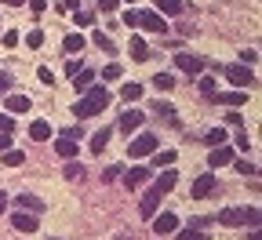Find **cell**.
Here are the masks:
<instances>
[{
	"instance_id": "6da1fadb",
	"label": "cell",
	"mask_w": 262,
	"mask_h": 240,
	"mask_svg": "<svg viewBox=\"0 0 262 240\" xmlns=\"http://www.w3.org/2000/svg\"><path fill=\"white\" fill-rule=\"evenodd\" d=\"M106 106H110V91H106V88H88L84 98L73 106V113H77L80 120H88V117H95V113H102Z\"/></svg>"
},
{
	"instance_id": "7a4b0ae2",
	"label": "cell",
	"mask_w": 262,
	"mask_h": 240,
	"mask_svg": "<svg viewBox=\"0 0 262 240\" xmlns=\"http://www.w3.org/2000/svg\"><path fill=\"white\" fill-rule=\"evenodd\" d=\"M219 222L222 226H258V211L255 208H222Z\"/></svg>"
},
{
	"instance_id": "3957f363",
	"label": "cell",
	"mask_w": 262,
	"mask_h": 240,
	"mask_svg": "<svg viewBox=\"0 0 262 240\" xmlns=\"http://www.w3.org/2000/svg\"><path fill=\"white\" fill-rule=\"evenodd\" d=\"M222 73H226V80H229V84H237L241 91L255 84V73H251V66H244V62H237V66H226Z\"/></svg>"
},
{
	"instance_id": "277c9868",
	"label": "cell",
	"mask_w": 262,
	"mask_h": 240,
	"mask_svg": "<svg viewBox=\"0 0 262 240\" xmlns=\"http://www.w3.org/2000/svg\"><path fill=\"white\" fill-rule=\"evenodd\" d=\"M153 149H160V142H157V135H149V131H142L139 139H131V142H127V153L135 157V160H139V157H149Z\"/></svg>"
},
{
	"instance_id": "5b68a950",
	"label": "cell",
	"mask_w": 262,
	"mask_h": 240,
	"mask_svg": "<svg viewBox=\"0 0 262 240\" xmlns=\"http://www.w3.org/2000/svg\"><path fill=\"white\" fill-rule=\"evenodd\" d=\"M135 26L146 29V33H164V29H168V22H164L160 11H139L135 15Z\"/></svg>"
},
{
	"instance_id": "8992f818",
	"label": "cell",
	"mask_w": 262,
	"mask_h": 240,
	"mask_svg": "<svg viewBox=\"0 0 262 240\" xmlns=\"http://www.w3.org/2000/svg\"><path fill=\"white\" fill-rule=\"evenodd\" d=\"M175 229H179V215H171V211L153 215V233H157V236H164V233H175Z\"/></svg>"
},
{
	"instance_id": "52a82bcc",
	"label": "cell",
	"mask_w": 262,
	"mask_h": 240,
	"mask_svg": "<svg viewBox=\"0 0 262 240\" xmlns=\"http://www.w3.org/2000/svg\"><path fill=\"white\" fill-rule=\"evenodd\" d=\"M215 186H219V182H215V175H201V179L193 182V200L211 197V193H215Z\"/></svg>"
},
{
	"instance_id": "ba28073f",
	"label": "cell",
	"mask_w": 262,
	"mask_h": 240,
	"mask_svg": "<svg viewBox=\"0 0 262 240\" xmlns=\"http://www.w3.org/2000/svg\"><path fill=\"white\" fill-rule=\"evenodd\" d=\"M175 66H179L182 73H201V70H204V62L196 58V55H186V51H179V55H175Z\"/></svg>"
},
{
	"instance_id": "9c48e42d",
	"label": "cell",
	"mask_w": 262,
	"mask_h": 240,
	"mask_svg": "<svg viewBox=\"0 0 262 240\" xmlns=\"http://www.w3.org/2000/svg\"><path fill=\"white\" fill-rule=\"evenodd\" d=\"M55 149H58L62 157H77V131H66V135H58Z\"/></svg>"
},
{
	"instance_id": "30bf717a",
	"label": "cell",
	"mask_w": 262,
	"mask_h": 240,
	"mask_svg": "<svg viewBox=\"0 0 262 240\" xmlns=\"http://www.w3.org/2000/svg\"><path fill=\"white\" fill-rule=\"evenodd\" d=\"M157 204H160V193H153V189H149V193L139 200V211H142V219H153V215H157Z\"/></svg>"
},
{
	"instance_id": "8fae6325",
	"label": "cell",
	"mask_w": 262,
	"mask_h": 240,
	"mask_svg": "<svg viewBox=\"0 0 262 240\" xmlns=\"http://www.w3.org/2000/svg\"><path fill=\"white\" fill-rule=\"evenodd\" d=\"M11 226H15V229H22V233H33V229H37V215L18 211V215H11Z\"/></svg>"
},
{
	"instance_id": "7c38bea8",
	"label": "cell",
	"mask_w": 262,
	"mask_h": 240,
	"mask_svg": "<svg viewBox=\"0 0 262 240\" xmlns=\"http://www.w3.org/2000/svg\"><path fill=\"white\" fill-rule=\"evenodd\" d=\"M211 98H219L222 106H233V110H241L244 102H248V95H244V91H222V95H211Z\"/></svg>"
},
{
	"instance_id": "4fadbf2b",
	"label": "cell",
	"mask_w": 262,
	"mask_h": 240,
	"mask_svg": "<svg viewBox=\"0 0 262 240\" xmlns=\"http://www.w3.org/2000/svg\"><path fill=\"white\" fill-rule=\"evenodd\" d=\"M175 182H179V171H164V175L153 182V193H160V197H164L168 189H175Z\"/></svg>"
},
{
	"instance_id": "5bb4252c",
	"label": "cell",
	"mask_w": 262,
	"mask_h": 240,
	"mask_svg": "<svg viewBox=\"0 0 262 240\" xmlns=\"http://www.w3.org/2000/svg\"><path fill=\"white\" fill-rule=\"evenodd\" d=\"M142 120H146V117H142L139 110H127V113L120 117V127H124V131L131 135V131H139V127H142Z\"/></svg>"
},
{
	"instance_id": "9a60e30c",
	"label": "cell",
	"mask_w": 262,
	"mask_h": 240,
	"mask_svg": "<svg viewBox=\"0 0 262 240\" xmlns=\"http://www.w3.org/2000/svg\"><path fill=\"white\" fill-rule=\"evenodd\" d=\"M15 204H18L22 211H29V215H37V211H44V200H37V197H29V193L15 197Z\"/></svg>"
},
{
	"instance_id": "2e32d148",
	"label": "cell",
	"mask_w": 262,
	"mask_h": 240,
	"mask_svg": "<svg viewBox=\"0 0 262 240\" xmlns=\"http://www.w3.org/2000/svg\"><path fill=\"white\" fill-rule=\"evenodd\" d=\"M229 160H233V149H229V146H215L211 157H208L211 167H222V164H229Z\"/></svg>"
},
{
	"instance_id": "e0dca14e",
	"label": "cell",
	"mask_w": 262,
	"mask_h": 240,
	"mask_svg": "<svg viewBox=\"0 0 262 240\" xmlns=\"http://www.w3.org/2000/svg\"><path fill=\"white\" fill-rule=\"evenodd\" d=\"M29 139H37V142L51 139V124H48V120H33V124H29Z\"/></svg>"
},
{
	"instance_id": "ac0fdd59",
	"label": "cell",
	"mask_w": 262,
	"mask_h": 240,
	"mask_svg": "<svg viewBox=\"0 0 262 240\" xmlns=\"http://www.w3.org/2000/svg\"><path fill=\"white\" fill-rule=\"evenodd\" d=\"M70 80H73V88H77V91H88V88L95 84V73H91V70H77Z\"/></svg>"
},
{
	"instance_id": "d6986e66",
	"label": "cell",
	"mask_w": 262,
	"mask_h": 240,
	"mask_svg": "<svg viewBox=\"0 0 262 240\" xmlns=\"http://www.w3.org/2000/svg\"><path fill=\"white\" fill-rule=\"evenodd\" d=\"M110 135H113L110 127H102V131H95V135H91V153H102V149L110 146Z\"/></svg>"
},
{
	"instance_id": "ffe728a7",
	"label": "cell",
	"mask_w": 262,
	"mask_h": 240,
	"mask_svg": "<svg viewBox=\"0 0 262 240\" xmlns=\"http://www.w3.org/2000/svg\"><path fill=\"white\" fill-rule=\"evenodd\" d=\"M124 182H127V186H142V182H149V167H131L127 175H124Z\"/></svg>"
},
{
	"instance_id": "44dd1931",
	"label": "cell",
	"mask_w": 262,
	"mask_h": 240,
	"mask_svg": "<svg viewBox=\"0 0 262 240\" xmlns=\"http://www.w3.org/2000/svg\"><path fill=\"white\" fill-rule=\"evenodd\" d=\"M131 58H135V62H146L149 58V48H146L142 37H131Z\"/></svg>"
},
{
	"instance_id": "7402d4cb",
	"label": "cell",
	"mask_w": 262,
	"mask_h": 240,
	"mask_svg": "<svg viewBox=\"0 0 262 240\" xmlns=\"http://www.w3.org/2000/svg\"><path fill=\"white\" fill-rule=\"evenodd\" d=\"M26 110H29L26 95H8V113H26Z\"/></svg>"
},
{
	"instance_id": "603a6c76",
	"label": "cell",
	"mask_w": 262,
	"mask_h": 240,
	"mask_svg": "<svg viewBox=\"0 0 262 240\" xmlns=\"http://www.w3.org/2000/svg\"><path fill=\"white\" fill-rule=\"evenodd\" d=\"M160 15H182V0H157Z\"/></svg>"
},
{
	"instance_id": "cb8c5ba5",
	"label": "cell",
	"mask_w": 262,
	"mask_h": 240,
	"mask_svg": "<svg viewBox=\"0 0 262 240\" xmlns=\"http://www.w3.org/2000/svg\"><path fill=\"white\" fill-rule=\"evenodd\" d=\"M91 40H95V48H102V51H110V55L117 51V44H113V40L106 37V33H102V29H95V33H91Z\"/></svg>"
},
{
	"instance_id": "d4e9b609",
	"label": "cell",
	"mask_w": 262,
	"mask_h": 240,
	"mask_svg": "<svg viewBox=\"0 0 262 240\" xmlns=\"http://www.w3.org/2000/svg\"><path fill=\"white\" fill-rule=\"evenodd\" d=\"M62 48L70 51V55H77V51H84V37H80V33H70V37L62 40Z\"/></svg>"
},
{
	"instance_id": "484cf974",
	"label": "cell",
	"mask_w": 262,
	"mask_h": 240,
	"mask_svg": "<svg viewBox=\"0 0 262 240\" xmlns=\"http://www.w3.org/2000/svg\"><path fill=\"white\" fill-rule=\"evenodd\" d=\"M153 88H157V91H171V88H175V77H171V73H157V77H153Z\"/></svg>"
},
{
	"instance_id": "4316f807",
	"label": "cell",
	"mask_w": 262,
	"mask_h": 240,
	"mask_svg": "<svg viewBox=\"0 0 262 240\" xmlns=\"http://www.w3.org/2000/svg\"><path fill=\"white\" fill-rule=\"evenodd\" d=\"M153 113L164 117V120H171L175 124V106H168V102H153Z\"/></svg>"
},
{
	"instance_id": "83f0119b",
	"label": "cell",
	"mask_w": 262,
	"mask_h": 240,
	"mask_svg": "<svg viewBox=\"0 0 262 240\" xmlns=\"http://www.w3.org/2000/svg\"><path fill=\"white\" fill-rule=\"evenodd\" d=\"M120 95H124L127 102H139V98H142V84H124Z\"/></svg>"
},
{
	"instance_id": "f1b7e54d",
	"label": "cell",
	"mask_w": 262,
	"mask_h": 240,
	"mask_svg": "<svg viewBox=\"0 0 262 240\" xmlns=\"http://www.w3.org/2000/svg\"><path fill=\"white\" fill-rule=\"evenodd\" d=\"M22 160H26V153H18V149H4V164H8V167H18Z\"/></svg>"
},
{
	"instance_id": "f546056e",
	"label": "cell",
	"mask_w": 262,
	"mask_h": 240,
	"mask_svg": "<svg viewBox=\"0 0 262 240\" xmlns=\"http://www.w3.org/2000/svg\"><path fill=\"white\" fill-rule=\"evenodd\" d=\"M62 175H66V179H70V182H77V179L84 175V167H80V164L73 160V164H66V171H62Z\"/></svg>"
},
{
	"instance_id": "4dcf8cb0",
	"label": "cell",
	"mask_w": 262,
	"mask_h": 240,
	"mask_svg": "<svg viewBox=\"0 0 262 240\" xmlns=\"http://www.w3.org/2000/svg\"><path fill=\"white\" fill-rule=\"evenodd\" d=\"M153 157H157V164H164V167H171V164H175V153H171V149H164V153L153 149Z\"/></svg>"
},
{
	"instance_id": "1f68e13d",
	"label": "cell",
	"mask_w": 262,
	"mask_h": 240,
	"mask_svg": "<svg viewBox=\"0 0 262 240\" xmlns=\"http://www.w3.org/2000/svg\"><path fill=\"white\" fill-rule=\"evenodd\" d=\"M120 73H124V70H120V66H117V62H110V66H106V70H102V77H106V80H120Z\"/></svg>"
},
{
	"instance_id": "d6a6232c",
	"label": "cell",
	"mask_w": 262,
	"mask_h": 240,
	"mask_svg": "<svg viewBox=\"0 0 262 240\" xmlns=\"http://www.w3.org/2000/svg\"><path fill=\"white\" fill-rule=\"evenodd\" d=\"M26 44H29L33 51H37V48L44 44V33H40V29H33V33H29V37H26Z\"/></svg>"
},
{
	"instance_id": "836d02e7",
	"label": "cell",
	"mask_w": 262,
	"mask_h": 240,
	"mask_svg": "<svg viewBox=\"0 0 262 240\" xmlns=\"http://www.w3.org/2000/svg\"><path fill=\"white\" fill-rule=\"evenodd\" d=\"M179 240H208V233H201V229H182Z\"/></svg>"
},
{
	"instance_id": "e575fe53",
	"label": "cell",
	"mask_w": 262,
	"mask_h": 240,
	"mask_svg": "<svg viewBox=\"0 0 262 240\" xmlns=\"http://www.w3.org/2000/svg\"><path fill=\"white\" fill-rule=\"evenodd\" d=\"M0 131H15V117L11 113H0Z\"/></svg>"
},
{
	"instance_id": "d590c367",
	"label": "cell",
	"mask_w": 262,
	"mask_h": 240,
	"mask_svg": "<svg viewBox=\"0 0 262 240\" xmlns=\"http://www.w3.org/2000/svg\"><path fill=\"white\" fill-rule=\"evenodd\" d=\"M208 142H215V146H222V142H226V131H222V127H219V131H211V135H208Z\"/></svg>"
},
{
	"instance_id": "8d00e7d4",
	"label": "cell",
	"mask_w": 262,
	"mask_h": 240,
	"mask_svg": "<svg viewBox=\"0 0 262 240\" xmlns=\"http://www.w3.org/2000/svg\"><path fill=\"white\" fill-rule=\"evenodd\" d=\"M120 171H124V167H117V164H113V167H106V171H102V179H106V182H113Z\"/></svg>"
},
{
	"instance_id": "74e56055",
	"label": "cell",
	"mask_w": 262,
	"mask_h": 240,
	"mask_svg": "<svg viewBox=\"0 0 262 240\" xmlns=\"http://www.w3.org/2000/svg\"><path fill=\"white\" fill-rule=\"evenodd\" d=\"M237 171H241V175H255V164H248V160H237Z\"/></svg>"
},
{
	"instance_id": "f35d334b",
	"label": "cell",
	"mask_w": 262,
	"mask_h": 240,
	"mask_svg": "<svg viewBox=\"0 0 262 240\" xmlns=\"http://www.w3.org/2000/svg\"><path fill=\"white\" fill-rule=\"evenodd\" d=\"M77 70H84V66H80V58H70V62H66V73H70V77H73Z\"/></svg>"
},
{
	"instance_id": "ab89813d",
	"label": "cell",
	"mask_w": 262,
	"mask_h": 240,
	"mask_svg": "<svg viewBox=\"0 0 262 240\" xmlns=\"http://www.w3.org/2000/svg\"><path fill=\"white\" fill-rule=\"evenodd\" d=\"M91 22H95L91 11H80V15H77V26H91Z\"/></svg>"
},
{
	"instance_id": "60d3db41",
	"label": "cell",
	"mask_w": 262,
	"mask_h": 240,
	"mask_svg": "<svg viewBox=\"0 0 262 240\" xmlns=\"http://www.w3.org/2000/svg\"><path fill=\"white\" fill-rule=\"evenodd\" d=\"M241 62H244V66H255V62H258V51H244Z\"/></svg>"
},
{
	"instance_id": "b9f144b4",
	"label": "cell",
	"mask_w": 262,
	"mask_h": 240,
	"mask_svg": "<svg viewBox=\"0 0 262 240\" xmlns=\"http://www.w3.org/2000/svg\"><path fill=\"white\" fill-rule=\"evenodd\" d=\"M201 91H204V95H215V80L204 77V80H201Z\"/></svg>"
},
{
	"instance_id": "7bdbcfd3",
	"label": "cell",
	"mask_w": 262,
	"mask_h": 240,
	"mask_svg": "<svg viewBox=\"0 0 262 240\" xmlns=\"http://www.w3.org/2000/svg\"><path fill=\"white\" fill-rule=\"evenodd\" d=\"M226 124H233V127H241V124H244V117H241V113H226Z\"/></svg>"
},
{
	"instance_id": "ee69618b",
	"label": "cell",
	"mask_w": 262,
	"mask_h": 240,
	"mask_svg": "<svg viewBox=\"0 0 262 240\" xmlns=\"http://www.w3.org/2000/svg\"><path fill=\"white\" fill-rule=\"evenodd\" d=\"M237 146H241V149H251V139H248V131H241V135H237Z\"/></svg>"
},
{
	"instance_id": "f6af8a7d",
	"label": "cell",
	"mask_w": 262,
	"mask_h": 240,
	"mask_svg": "<svg viewBox=\"0 0 262 240\" xmlns=\"http://www.w3.org/2000/svg\"><path fill=\"white\" fill-rule=\"evenodd\" d=\"M4 149H11V135H8V131H0V153H4Z\"/></svg>"
},
{
	"instance_id": "bcb514c9",
	"label": "cell",
	"mask_w": 262,
	"mask_h": 240,
	"mask_svg": "<svg viewBox=\"0 0 262 240\" xmlns=\"http://www.w3.org/2000/svg\"><path fill=\"white\" fill-rule=\"evenodd\" d=\"M37 77H40V84H51V80H55V73H51V70H44V66H40V73H37Z\"/></svg>"
},
{
	"instance_id": "7dc6e473",
	"label": "cell",
	"mask_w": 262,
	"mask_h": 240,
	"mask_svg": "<svg viewBox=\"0 0 262 240\" xmlns=\"http://www.w3.org/2000/svg\"><path fill=\"white\" fill-rule=\"evenodd\" d=\"M117 4H120V0H98V8H102V11H113Z\"/></svg>"
},
{
	"instance_id": "c3c4849f",
	"label": "cell",
	"mask_w": 262,
	"mask_h": 240,
	"mask_svg": "<svg viewBox=\"0 0 262 240\" xmlns=\"http://www.w3.org/2000/svg\"><path fill=\"white\" fill-rule=\"evenodd\" d=\"M8 88H11V77H8V73H0V91H8Z\"/></svg>"
},
{
	"instance_id": "681fc988",
	"label": "cell",
	"mask_w": 262,
	"mask_h": 240,
	"mask_svg": "<svg viewBox=\"0 0 262 240\" xmlns=\"http://www.w3.org/2000/svg\"><path fill=\"white\" fill-rule=\"evenodd\" d=\"M29 4H33V11H44V8H48V0H29Z\"/></svg>"
},
{
	"instance_id": "f907efd6",
	"label": "cell",
	"mask_w": 262,
	"mask_h": 240,
	"mask_svg": "<svg viewBox=\"0 0 262 240\" xmlns=\"http://www.w3.org/2000/svg\"><path fill=\"white\" fill-rule=\"evenodd\" d=\"M8 211V193H0V215Z\"/></svg>"
},
{
	"instance_id": "816d5d0a",
	"label": "cell",
	"mask_w": 262,
	"mask_h": 240,
	"mask_svg": "<svg viewBox=\"0 0 262 240\" xmlns=\"http://www.w3.org/2000/svg\"><path fill=\"white\" fill-rule=\"evenodd\" d=\"M4 4H11V8H18V4H22V0H4Z\"/></svg>"
},
{
	"instance_id": "f5cc1de1",
	"label": "cell",
	"mask_w": 262,
	"mask_h": 240,
	"mask_svg": "<svg viewBox=\"0 0 262 240\" xmlns=\"http://www.w3.org/2000/svg\"><path fill=\"white\" fill-rule=\"evenodd\" d=\"M127 4H131V0H127Z\"/></svg>"
},
{
	"instance_id": "db71d44e",
	"label": "cell",
	"mask_w": 262,
	"mask_h": 240,
	"mask_svg": "<svg viewBox=\"0 0 262 240\" xmlns=\"http://www.w3.org/2000/svg\"><path fill=\"white\" fill-rule=\"evenodd\" d=\"M51 240H55V236H51Z\"/></svg>"
}]
</instances>
